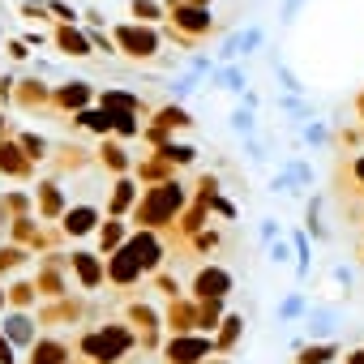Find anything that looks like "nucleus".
<instances>
[{"instance_id":"1","label":"nucleus","mask_w":364,"mask_h":364,"mask_svg":"<svg viewBox=\"0 0 364 364\" xmlns=\"http://www.w3.org/2000/svg\"><path fill=\"white\" fill-rule=\"evenodd\" d=\"M180 206H185V193H180V185H159V189L146 198V206L137 210V219L150 223V228H159V223H167Z\"/></svg>"},{"instance_id":"2","label":"nucleus","mask_w":364,"mask_h":364,"mask_svg":"<svg viewBox=\"0 0 364 364\" xmlns=\"http://www.w3.org/2000/svg\"><path fill=\"white\" fill-rule=\"evenodd\" d=\"M210 347H215V343L202 338V334H193V338H189V334H176V338L167 343V360H171V364H198Z\"/></svg>"},{"instance_id":"3","label":"nucleus","mask_w":364,"mask_h":364,"mask_svg":"<svg viewBox=\"0 0 364 364\" xmlns=\"http://www.w3.org/2000/svg\"><path fill=\"white\" fill-rule=\"evenodd\" d=\"M232 291V274L223 266H206L198 279H193V296L198 300H223Z\"/></svg>"},{"instance_id":"4","label":"nucleus","mask_w":364,"mask_h":364,"mask_svg":"<svg viewBox=\"0 0 364 364\" xmlns=\"http://www.w3.org/2000/svg\"><path fill=\"white\" fill-rule=\"evenodd\" d=\"M116 39L124 43L129 56H154V48H159V35L154 31H141V26H124Z\"/></svg>"},{"instance_id":"5","label":"nucleus","mask_w":364,"mask_h":364,"mask_svg":"<svg viewBox=\"0 0 364 364\" xmlns=\"http://www.w3.org/2000/svg\"><path fill=\"white\" fill-rule=\"evenodd\" d=\"M124 347H129V334H124V330H103V334L86 338V351H95V355H107V360H116Z\"/></svg>"},{"instance_id":"6","label":"nucleus","mask_w":364,"mask_h":364,"mask_svg":"<svg viewBox=\"0 0 364 364\" xmlns=\"http://www.w3.org/2000/svg\"><path fill=\"white\" fill-rule=\"evenodd\" d=\"M133 262H137V270H150V266H159V240L150 236V232H141L129 249H124Z\"/></svg>"},{"instance_id":"7","label":"nucleus","mask_w":364,"mask_h":364,"mask_svg":"<svg viewBox=\"0 0 364 364\" xmlns=\"http://www.w3.org/2000/svg\"><path fill=\"white\" fill-rule=\"evenodd\" d=\"M334 326H338V309H313V313H309V334H313V338H326V343H330Z\"/></svg>"},{"instance_id":"8","label":"nucleus","mask_w":364,"mask_h":364,"mask_svg":"<svg viewBox=\"0 0 364 364\" xmlns=\"http://www.w3.org/2000/svg\"><path fill=\"white\" fill-rule=\"evenodd\" d=\"M334 355H338V343H304V347L296 351L300 364H330Z\"/></svg>"},{"instance_id":"9","label":"nucleus","mask_w":364,"mask_h":364,"mask_svg":"<svg viewBox=\"0 0 364 364\" xmlns=\"http://www.w3.org/2000/svg\"><path fill=\"white\" fill-rule=\"evenodd\" d=\"M176 22L185 26V31H193V35H198V31H210V14H206V9H198V5H193V9H180V14H176Z\"/></svg>"},{"instance_id":"10","label":"nucleus","mask_w":364,"mask_h":364,"mask_svg":"<svg viewBox=\"0 0 364 364\" xmlns=\"http://www.w3.org/2000/svg\"><path fill=\"white\" fill-rule=\"evenodd\" d=\"M215 77H219V86H223V90H232V95H245V86H249V82H245V69H236V65L219 69Z\"/></svg>"},{"instance_id":"11","label":"nucleus","mask_w":364,"mask_h":364,"mask_svg":"<svg viewBox=\"0 0 364 364\" xmlns=\"http://www.w3.org/2000/svg\"><path fill=\"white\" fill-rule=\"evenodd\" d=\"M304 228L313 232V240H326L330 232H326V223H321V198H313L309 202V210H304Z\"/></svg>"},{"instance_id":"12","label":"nucleus","mask_w":364,"mask_h":364,"mask_svg":"<svg viewBox=\"0 0 364 364\" xmlns=\"http://www.w3.org/2000/svg\"><path fill=\"white\" fill-rule=\"evenodd\" d=\"M159 124H163V129H189L193 116H189L185 107H163V112H159Z\"/></svg>"},{"instance_id":"13","label":"nucleus","mask_w":364,"mask_h":364,"mask_svg":"<svg viewBox=\"0 0 364 364\" xmlns=\"http://www.w3.org/2000/svg\"><path fill=\"white\" fill-rule=\"evenodd\" d=\"M133 274H141V270H137V262H133L129 253H116V262H112V279H116V283H129Z\"/></svg>"},{"instance_id":"14","label":"nucleus","mask_w":364,"mask_h":364,"mask_svg":"<svg viewBox=\"0 0 364 364\" xmlns=\"http://www.w3.org/2000/svg\"><path fill=\"white\" fill-rule=\"evenodd\" d=\"M291 245H296V274L304 279V274H309V236H304V232H296V236H291Z\"/></svg>"},{"instance_id":"15","label":"nucleus","mask_w":364,"mask_h":364,"mask_svg":"<svg viewBox=\"0 0 364 364\" xmlns=\"http://www.w3.org/2000/svg\"><path fill=\"white\" fill-rule=\"evenodd\" d=\"M159 154H163L167 163H193V154H198V150H193V146H176V141H167Z\"/></svg>"},{"instance_id":"16","label":"nucleus","mask_w":364,"mask_h":364,"mask_svg":"<svg viewBox=\"0 0 364 364\" xmlns=\"http://www.w3.org/2000/svg\"><path fill=\"white\" fill-rule=\"evenodd\" d=\"M274 73H279V82H283V90H287V95H296V99L304 95V82H300V77H296L287 65H274Z\"/></svg>"},{"instance_id":"17","label":"nucleus","mask_w":364,"mask_h":364,"mask_svg":"<svg viewBox=\"0 0 364 364\" xmlns=\"http://www.w3.org/2000/svg\"><path fill=\"white\" fill-rule=\"evenodd\" d=\"M90 228H95V210L90 206H82V210L69 215V232H90Z\"/></svg>"},{"instance_id":"18","label":"nucleus","mask_w":364,"mask_h":364,"mask_svg":"<svg viewBox=\"0 0 364 364\" xmlns=\"http://www.w3.org/2000/svg\"><path fill=\"white\" fill-rule=\"evenodd\" d=\"M304 141H309V146H326V141H330V129H326L321 120H313V124L304 129Z\"/></svg>"},{"instance_id":"19","label":"nucleus","mask_w":364,"mask_h":364,"mask_svg":"<svg viewBox=\"0 0 364 364\" xmlns=\"http://www.w3.org/2000/svg\"><path fill=\"white\" fill-rule=\"evenodd\" d=\"M223 326H228V330H223V334H219V347H232V343H236V338H240V326H245V317H228V321H223Z\"/></svg>"},{"instance_id":"20","label":"nucleus","mask_w":364,"mask_h":364,"mask_svg":"<svg viewBox=\"0 0 364 364\" xmlns=\"http://www.w3.org/2000/svg\"><path fill=\"white\" fill-rule=\"evenodd\" d=\"M232 129H236V133H253V112H249V107H236V112H232Z\"/></svg>"},{"instance_id":"21","label":"nucleus","mask_w":364,"mask_h":364,"mask_svg":"<svg viewBox=\"0 0 364 364\" xmlns=\"http://www.w3.org/2000/svg\"><path fill=\"white\" fill-rule=\"evenodd\" d=\"M60 355H65V351H60L56 343H43V347L35 351V364H60Z\"/></svg>"},{"instance_id":"22","label":"nucleus","mask_w":364,"mask_h":364,"mask_svg":"<svg viewBox=\"0 0 364 364\" xmlns=\"http://www.w3.org/2000/svg\"><path fill=\"white\" fill-rule=\"evenodd\" d=\"M77 270H82L86 283H99V266L90 262V253H77Z\"/></svg>"},{"instance_id":"23","label":"nucleus","mask_w":364,"mask_h":364,"mask_svg":"<svg viewBox=\"0 0 364 364\" xmlns=\"http://www.w3.org/2000/svg\"><path fill=\"white\" fill-rule=\"evenodd\" d=\"M133 14H137L141 22H154V18H159V5H154V0H133Z\"/></svg>"},{"instance_id":"24","label":"nucleus","mask_w":364,"mask_h":364,"mask_svg":"<svg viewBox=\"0 0 364 364\" xmlns=\"http://www.w3.org/2000/svg\"><path fill=\"white\" fill-rule=\"evenodd\" d=\"M300 309H304V296H287V300L279 304V317H296Z\"/></svg>"},{"instance_id":"25","label":"nucleus","mask_w":364,"mask_h":364,"mask_svg":"<svg viewBox=\"0 0 364 364\" xmlns=\"http://www.w3.org/2000/svg\"><path fill=\"white\" fill-rule=\"evenodd\" d=\"M120 240H124V228L120 223H107L103 228V245H120Z\"/></svg>"},{"instance_id":"26","label":"nucleus","mask_w":364,"mask_h":364,"mask_svg":"<svg viewBox=\"0 0 364 364\" xmlns=\"http://www.w3.org/2000/svg\"><path fill=\"white\" fill-rule=\"evenodd\" d=\"M270 257H274V262L283 266V262H287L291 253H287V245H283V240H270Z\"/></svg>"},{"instance_id":"27","label":"nucleus","mask_w":364,"mask_h":364,"mask_svg":"<svg viewBox=\"0 0 364 364\" xmlns=\"http://www.w3.org/2000/svg\"><path fill=\"white\" fill-rule=\"evenodd\" d=\"M300 9H304V0H287V5H283V22H296Z\"/></svg>"},{"instance_id":"28","label":"nucleus","mask_w":364,"mask_h":364,"mask_svg":"<svg viewBox=\"0 0 364 364\" xmlns=\"http://www.w3.org/2000/svg\"><path fill=\"white\" fill-rule=\"evenodd\" d=\"M351 176H355V185H360V193H364V154L351 159Z\"/></svg>"},{"instance_id":"29","label":"nucleus","mask_w":364,"mask_h":364,"mask_svg":"<svg viewBox=\"0 0 364 364\" xmlns=\"http://www.w3.org/2000/svg\"><path fill=\"white\" fill-rule=\"evenodd\" d=\"M262 240H279V223L274 219H262Z\"/></svg>"},{"instance_id":"30","label":"nucleus","mask_w":364,"mask_h":364,"mask_svg":"<svg viewBox=\"0 0 364 364\" xmlns=\"http://www.w3.org/2000/svg\"><path fill=\"white\" fill-rule=\"evenodd\" d=\"M347 364H364V347H355V351L347 355Z\"/></svg>"},{"instance_id":"31","label":"nucleus","mask_w":364,"mask_h":364,"mask_svg":"<svg viewBox=\"0 0 364 364\" xmlns=\"http://www.w3.org/2000/svg\"><path fill=\"white\" fill-rule=\"evenodd\" d=\"M0 364H14L9 360V343H0Z\"/></svg>"},{"instance_id":"32","label":"nucleus","mask_w":364,"mask_h":364,"mask_svg":"<svg viewBox=\"0 0 364 364\" xmlns=\"http://www.w3.org/2000/svg\"><path fill=\"white\" fill-rule=\"evenodd\" d=\"M355 112H360V116H364V95H360V99H355Z\"/></svg>"}]
</instances>
